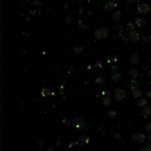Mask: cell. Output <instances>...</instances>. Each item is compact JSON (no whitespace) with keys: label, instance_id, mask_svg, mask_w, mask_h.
<instances>
[{"label":"cell","instance_id":"cell-19","mask_svg":"<svg viewBox=\"0 0 151 151\" xmlns=\"http://www.w3.org/2000/svg\"><path fill=\"white\" fill-rule=\"evenodd\" d=\"M120 77H121V75L119 73V72H117V73H113V75L111 76V79H112L114 82H119V79H120Z\"/></svg>","mask_w":151,"mask_h":151},{"label":"cell","instance_id":"cell-17","mask_svg":"<svg viewBox=\"0 0 151 151\" xmlns=\"http://www.w3.org/2000/svg\"><path fill=\"white\" fill-rule=\"evenodd\" d=\"M41 94H42L43 96H48V95H51V94H54V92H52L51 90H49V88H43L42 90V92H41Z\"/></svg>","mask_w":151,"mask_h":151},{"label":"cell","instance_id":"cell-29","mask_svg":"<svg viewBox=\"0 0 151 151\" xmlns=\"http://www.w3.org/2000/svg\"><path fill=\"white\" fill-rule=\"evenodd\" d=\"M113 138L116 139L117 140H121V134L119 133V132H116V133H114V136H113Z\"/></svg>","mask_w":151,"mask_h":151},{"label":"cell","instance_id":"cell-24","mask_svg":"<svg viewBox=\"0 0 151 151\" xmlns=\"http://www.w3.org/2000/svg\"><path fill=\"white\" fill-rule=\"evenodd\" d=\"M140 151H151V145L148 144L143 146L141 148H140Z\"/></svg>","mask_w":151,"mask_h":151},{"label":"cell","instance_id":"cell-46","mask_svg":"<svg viewBox=\"0 0 151 151\" xmlns=\"http://www.w3.org/2000/svg\"><path fill=\"white\" fill-rule=\"evenodd\" d=\"M148 38H149V42L151 43V34L149 35V37H148Z\"/></svg>","mask_w":151,"mask_h":151},{"label":"cell","instance_id":"cell-39","mask_svg":"<svg viewBox=\"0 0 151 151\" xmlns=\"http://www.w3.org/2000/svg\"><path fill=\"white\" fill-rule=\"evenodd\" d=\"M112 59H113V63H114L116 61H119V56H114V57H112Z\"/></svg>","mask_w":151,"mask_h":151},{"label":"cell","instance_id":"cell-34","mask_svg":"<svg viewBox=\"0 0 151 151\" xmlns=\"http://www.w3.org/2000/svg\"><path fill=\"white\" fill-rule=\"evenodd\" d=\"M63 122H64V124H65V125H71V120H69L67 118H64Z\"/></svg>","mask_w":151,"mask_h":151},{"label":"cell","instance_id":"cell-15","mask_svg":"<svg viewBox=\"0 0 151 151\" xmlns=\"http://www.w3.org/2000/svg\"><path fill=\"white\" fill-rule=\"evenodd\" d=\"M125 30H127V31L128 33H131L133 31H135V26H134L133 23L130 22V23H128L127 25V27H125Z\"/></svg>","mask_w":151,"mask_h":151},{"label":"cell","instance_id":"cell-43","mask_svg":"<svg viewBox=\"0 0 151 151\" xmlns=\"http://www.w3.org/2000/svg\"><path fill=\"white\" fill-rule=\"evenodd\" d=\"M136 0H127V2H129V3H134Z\"/></svg>","mask_w":151,"mask_h":151},{"label":"cell","instance_id":"cell-35","mask_svg":"<svg viewBox=\"0 0 151 151\" xmlns=\"http://www.w3.org/2000/svg\"><path fill=\"white\" fill-rule=\"evenodd\" d=\"M142 39H143V43H144V44H146V43H148V41H149V38H148V36H144L143 38H142Z\"/></svg>","mask_w":151,"mask_h":151},{"label":"cell","instance_id":"cell-32","mask_svg":"<svg viewBox=\"0 0 151 151\" xmlns=\"http://www.w3.org/2000/svg\"><path fill=\"white\" fill-rule=\"evenodd\" d=\"M94 67H95V68H102V67H103V65H102V61H97L95 63Z\"/></svg>","mask_w":151,"mask_h":151},{"label":"cell","instance_id":"cell-22","mask_svg":"<svg viewBox=\"0 0 151 151\" xmlns=\"http://www.w3.org/2000/svg\"><path fill=\"white\" fill-rule=\"evenodd\" d=\"M111 92L110 91H103L102 92H101V96L103 97V99H104V98H110L111 97Z\"/></svg>","mask_w":151,"mask_h":151},{"label":"cell","instance_id":"cell-14","mask_svg":"<svg viewBox=\"0 0 151 151\" xmlns=\"http://www.w3.org/2000/svg\"><path fill=\"white\" fill-rule=\"evenodd\" d=\"M132 94H133V96L134 97V98H139V97H140L142 95V92L139 88H137V89H134V90L132 91Z\"/></svg>","mask_w":151,"mask_h":151},{"label":"cell","instance_id":"cell-25","mask_svg":"<svg viewBox=\"0 0 151 151\" xmlns=\"http://www.w3.org/2000/svg\"><path fill=\"white\" fill-rule=\"evenodd\" d=\"M82 121V119L80 118V117H78V116H76V117H73V122L75 125H77V124H79L80 122H81Z\"/></svg>","mask_w":151,"mask_h":151},{"label":"cell","instance_id":"cell-9","mask_svg":"<svg viewBox=\"0 0 151 151\" xmlns=\"http://www.w3.org/2000/svg\"><path fill=\"white\" fill-rule=\"evenodd\" d=\"M127 86L133 91V90H134V89H137L138 86H139V84H138V83L136 80L132 79L131 81H129L127 83Z\"/></svg>","mask_w":151,"mask_h":151},{"label":"cell","instance_id":"cell-20","mask_svg":"<svg viewBox=\"0 0 151 151\" xmlns=\"http://www.w3.org/2000/svg\"><path fill=\"white\" fill-rule=\"evenodd\" d=\"M146 104H147V99H145V98L140 99V100L137 101V106L138 107H144Z\"/></svg>","mask_w":151,"mask_h":151},{"label":"cell","instance_id":"cell-5","mask_svg":"<svg viewBox=\"0 0 151 151\" xmlns=\"http://www.w3.org/2000/svg\"><path fill=\"white\" fill-rule=\"evenodd\" d=\"M128 39H129L131 42H138L140 40V35L138 32L133 31L128 34Z\"/></svg>","mask_w":151,"mask_h":151},{"label":"cell","instance_id":"cell-27","mask_svg":"<svg viewBox=\"0 0 151 151\" xmlns=\"http://www.w3.org/2000/svg\"><path fill=\"white\" fill-rule=\"evenodd\" d=\"M96 83H97V84H103L104 83V79H103V77H102V76H99V77H97L96 79Z\"/></svg>","mask_w":151,"mask_h":151},{"label":"cell","instance_id":"cell-38","mask_svg":"<svg viewBox=\"0 0 151 151\" xmlns=\"http://www.w3.org/2000/svg\"><path fill=\"white\" fill-rule=\"evenodd\" d=\"M74 70H75V69H74V68H73V67H71V68H70L69 72H68V73H69V74H73Z\"/></svg>","mask_w":151,"mask_h":151},{"label":"cell","instance_id":"cell-41","mask_svg":"<svg viewBox=\"0 0 151 151\" xmlns=\"http://www.w3.org/2000/svg\"><path fill=\"white\" fill-rule=\"evenodd\" d=\"M98 129H99V130H100V131H101V132H104V130H103V125H101V126H100V127H99V128H98Z\"/></svg>","mask_w":151,"mask_h":151},{"label":"cell","instance_id":"cell-3","mask_svg":"<svg viewBox=\"0 0 151 151\" xmlns=\"http://www.w3.org/2000/svg\"><path fill=\"white\" fill-rule=\"evenodd\" d=\"M145 138H146L145 134L142 133V132H135V133H133L132 135V140L134 142H136V143H141V142H143Z\"/></svg>","mask_w":151,"mask_h":151},{"label":"cell","instance_id":"cell-6","mask_svg":"<svg viewBox=\"0 0 151 151\" xmlns=\"http://www.w3.org/2000/svg\"><path fill=\"white\" fill-rule=\"evenodd\" d=\"M104 7L107 11H112L113 9H115V8L117 7V3H116L115 1H113V0H111V1H109L105 4Z\"/></svg>","mask_w":151,"mask_h":151},{"label":"cell","instance_id":"cell-1","mask_svg":"<svg viewBox=\"0 0 151 151\" xmlns=\"http://www.w3.org/2000/svg\"><path fill=\"white\" fill-rule=\"evenodd\" d=\"M109 33H110L109 28H106V27H103V28H98V30H96L94 34H95V37H96V38L102 39V38H107Z\"/></svg>","mask_w":151,"mask_h":151},{"label":"cell","instance_id":"cell-18","mask_svg":"<svg viewBox=\"0 0 151 151\" xmlns=\"http://www.w3.org/2000/svg\"><path fill=\"white\" fill-rule=\"evenodd\" d=\"M83 51H84V48L82 46H80V45H76L73 48V52L76 54H80V53H83Z\"/></svg>","mask_w":151,"mask_h":151},{"label":"cell","instance_id":"cell-8","mask_svg":"<svg viewBox=\"0 0 151 151\" xmlns=\"http://www.w3.org/2000/svg\"><path fill=\"white\" fill-rule=\"evenodd\" d=\"M88 142H89V138L87 135H81L78 141V144L82 146V145H84V144H88Z\"/></svg>","mask_w":151,"mask_h":151},{"label":"cell","instance_id":"cell-21","mask_svg":"<svg viewBox=\"0 0 151 151\" xmlns=\"http://www.w3.org/2000/svg\"><path fill=\"white\" fill-rule=\"evenodd\" d=\"M111 102H112V100H111V97H110V98L103 99V104L104 105V106H110V105L111 104Z\"/></svg>","mask_w":151,"mask_h":151},{"label":"cell","instance_id":"cell-23","mask_svg":"<svg viewBox=\"0 0 151 151\" xmlns=\"http://www.w3.org/2000/svg\"><path fill=\"white\" fill-rule=\"evenodd\" d=\"M108 116L111 118H115V117H117V112H116L115 110H110L108 112Z\"/></svg>","mask_w":151,"mask_h":151},{"label":"cell","instance_id":"cell-30","mask_svg":"<svg viewBox=\"0 0 151 151\" xmlns=\"http://www.w3.org/2000/svg\"><path fill=\"white\" fill-rule=\"evenodd\" d=\"M78 24H79V27H80L81 30H87V28H88V26L85 25V24H82L81 21H79Z\"/></svg>","mask_w":151,"mask_h":151},{"label":"cell","instance_id":"cell-7","mask_svg":"<svg viewBox=\"0 0 151 151\" xmlns=\"http://www.w3.org/2000/svg\"><path fill=\"white\" fill-rule=\"evenodd\" d=\"M151 115V107H144L141 109V116L143 117H149Z\"/></svg>","mask_w":151,"mask_h":151},{"label":"cell","instance_id":"cell-16","mask_svg":"<svg viewBox=\"0 0 151 151\" xmlns=\"http://www.w3.org/2000/svg\"><path fill=\"white\" fill-rule=\"evenodd\" d=\"M121 18V13L119 11H116L114 13L112 14V20H114V21H119V20H120Z\"/></svg>","mask_w":151,"mask_h":151},{"label":"cell","instance_id":"cell-26","mask_svg":"<svg viewBox=\"0 0 151 151\" xmlns=\"http://www.w3.org/2000/svg\"><path fill=\"white\" fill-rule=\"evenodd\" d=\"M32 5H43V2L40 0H34L32 2Z\"/></svg>","mask_w":151,"mask_h":151},{"label":"cell","instance_id":"cell-11","mask_svg":"<svg viewBox=\"0 0 151 151\" xmlns=\"http://www.w3.org/2000/svg\"><path fill=\"white\" fill-rule=\"evenodd\" d=\"M76 125V128H77V130H79V131H82V130H85V129H87V130H88V126L86 125V123L82 120L81 122H80L79 124H77V125Z\"/></svg>","mask_w":151,"mask_h":151},{"label":"cell","instance_id":"cell-40","mask_svg":"<svg viewBox=\"0 0 151 151\" xmlns=\"http://www.w3.org/2000/svg\"><path fill=\"white\" fill-rule=\"evenodd\" d=\"M43 145H44V141H42V140H40V141H39V144H38L39 148H41V147H43Z\"/></svg>","mask_w":151,"mask_h":151},{"label":"cell","instance_id":"cell-45","mask_svg":"<svg viewBox=\"0 0 151 151\" xmlns=\"http://www.w3.org/2000/svg\"><path fill=\"white\" fill-rule=\"evenodd\" d=\"M88 15H91V14H93V12L92 11H88Z\"/></svg>","mask_w":151,"mask_h":151},{"label":"cell","instance_id":"cell-2","mask_svg":"<svg viewBox=\"0 0 151 151\" xmlns=\"http://www.w3.org/2000/svg\"><path fill=\"white\" fill-rule=\"evenodd\" d=\"M127 97V92L123 89L117 88L114 91V98L117 101H121Z\"/></svg>","mask_w":151,"mask_h":151},{"label":"cell","instance_id":"cell-10","mask_svg":"<svg viewBox=\"0 0 151 151\" xmlns=\"http://www.w3.org/2000/svg\"><path fill=\"white\" fill-rule=\"evenodd\" d=\"M135 24L139 27V28H144V27L146 26V21H145V20L141 19V18H136Z\"/></svg>","mask_w":151,"mask_h":151},{"label":"cell","instance_id":"cell-42","mask_svg":"<svg viewBox=\"0 0 151 151\" xmlns=\"http://www.w3.org/2000/svg\"><path fill=\"white\" fill-rule=\"evenodd\" d=\"M147 95H148V97H149V98L151 99V91H150V92H148V94H147Z\"/></svg>","mask_w":151,"mask_h":151},{"label":"cell","instance_id":"cell-4","mask_svg":"<svg viewBox=\"0 0 151 151\" xmlns=\"http://www.w3.org/2000/svg\"><path fill=\"white\" fill-rule=\"evenodd\" d=\"M137 11L140 14H142V15H145V14L148 13L149 12V6H148L147 4H140V5H138Z\"/></svg>","mask_w":151,"mask_h":151},{"label":"cell","instance_id":"cell-13","mask_svg":"<svg viewBox=\"0 0 151 151\" xmlns=\"http://www.w3.org/2000/svg\"><path fill=\"white\" fill-rule=\"evenodd\" d=\"M128 75L131 76L133 80H135L136 77L138 76V70L135 69H131L129 70V72H128Z\"/></svg>","mask_w":151,"mask_h":151},{"label":"cell","instance_id":"cell-36","mask_svg":"<svg viewBox=\"0 0 151 151\" xmlns=\"http://www.w3.org/2000/svg\"><path fill=\"white\" fill-rule=\"evenodd\" d=\"M118 69H119V66L118 65H113L112 66V71L114 72V73H117Z\"/></svg>","mask_w":151,"mask_h":151},{"label":"cell","instance_id":"cell-37","mask_svg":"<svg viewBox=\"0 0 151 151\" xmlns=\"http://www.w3.org/2000/svg\"><path fill=\"white\" fill-rule=\"evenodd\" d=\"M83 11H84V8L82 6H80V8H79V10H78L79 14H82V13H83Z\"/></svg>","mask_w":151,"mask_h":151},{"label":"cell","instance_id":"cell-12","mask_svg":"<svg viewBox=\"0 0 151 151\" xmlns=\"http://www.w3.org/2000/svg\"><path fill=\"white\" fill-rule=\"evenodd\" d=\"M140 61V55L138 54V53H133V55H132L131 57V62L133 64H137L139 63Z\"/></svg>","mask_w":151,"mask_h":151},{"label":"cell","instance_id":"cell-28","mask_svg":"<svg viewBox=\"0 0 151 151\" xmlns=\"http://www.w3.org/2000/svg\"><path fill=\"white\" fill-rule=\"evenodd\" d=\"M119 36H120V38H121L122 40H124V41L129 40V39H128V36H127L125 34H124V33H121V34H119Z\"/></svg>","mask_w":151,"mask_h":151},{"label":"cell","instance_id":"cell-33","mask_svg":"<svg viewBox=\"0 0 151 151\" xmlns=\"http://www.w3.org/2000/svg\"><path fill=\"white\" fill-rule=\"evenodd\" d=\"M146 131L148 132V133H151V123H149L148 125H147L146 126Z\"/></svg>","mask_w":151,"mask_h":151},{"label":"cell","instance_id":"cell-47","mask_svg":"<svg viewBox=\"0 0 151 151\" xmlns=\"http://www.w3.org/2000/svg\"><path fill=\"white\" fill-rule=\"evenodd\" d=\"M103 1H104V2H106V3H107V2H109V1H111V0H103Z\"/></svg>","mask_w":151,"mask_h":151},{"label":"cell","instance_id":"cell-44","mask_svg":"<svg viewBox=\"0 0 151 151\" xmlns=\"http://www.w3.org/2000/svg\"><path fill=\"white\" fill-rule=\"evenodd\" d=\"M53 148H54V147L51 146V148H49V151H53Z\"/></svg>","mask_w":151,"mask_h":151},{"label":"cell","instance_id":"cell-31","mask_svg":"<svg viewBox=\"0 0 151 151\" xmlns=\"http://www.w3.org/2000/svg\"><path fill=\"white\" fill-rule=\"evenodd\" d=\"M65 22H66L67 24H71V22H72V17H71V15H67L66 17H65Z\"/></svg>","mask_w":151,"mask_h":151},{"label":"cell","instance_id":"cell-48","mask_svg":"<svg viewBox=\"0 0 151 151\" xmlns=\"http://www.w3.org/2000/svg\"><path fill=\"white\" fill-rule=\"evenodd\" d=\"M79 1H83V0H79Z\"/></svg>","mask_w":151,"mask_h":151}]
</instances>
